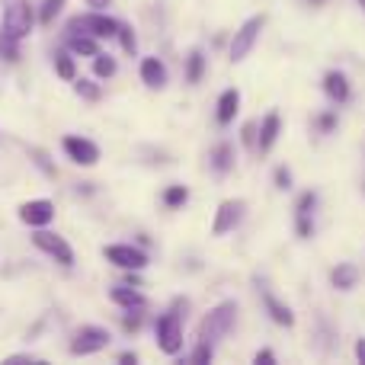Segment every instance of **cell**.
Segmentation results:
<instances>
[{
  "label": "cell",
  "instance_id": "cell-1",
  "mask_svg": "<svg viewBox=\"0 0 365 365\" xmlns=\"http://www.w3.org/2000/svg\"><path fill=\"white\" fill-rule=\"evenodd\" d=\"M234 321H237V304L234 302H218L199 324V340L208 346H218L227 334H231Z\"/></svg>",
  "mask_w": 365,
  "mask_h": 365
},
{
  "label": "cell",
  "instance_id": "cell-2",
  "mask_svg": "<svg viewBox=\"0 0 365 365\" xmlns=\"http://www.w3.org/2000/svg\"><path fill=\"white\" fill-rule=\"evenodd\" d=\"M32 26H36V13H32L29 0H4V23H0V32L16 42L32 36Z\"/></svg>",
  "mask_w": 365,
  "mask_h": 365
},
{
  "label": "cell",
  "instance_id": "cell-3",
  "mask_svg": "<svg viewBox=\"0 0 365 365\" xmlns=\"http://www.w3.org/2000/svg\"><path fill=\"white\" fill-rule=\"evenodd\" d=\"M68 29L71 32H87V36H93V38H115L119 36V19H113L109 13H103V10H90V13H81V16H74L68 23Z\"/></svg>",
  "mask_w": 365,
  "mask_h": 365
},
{
  "label": "cell",
  "instance_id": "cell-4",
  "mask_svg": "<svg viewBox=\"0 0 365 365\" xmlns=\"http://www.w3.org/2000/svg\"><path fill=\"white\" fill-rule=\"evenodd\" d=\"M263 26H266V16H263V13H259V16L244 19V26H240L237 32H234V38H231V48H227V55H231V61H234V64H240L247 55H250L253 48H257V42H259V32H263Z\"/></svg>",
  "mask_w": 365,
  "mask_h": 365
},
{
  "label": "cell",
  "instance_id": "cell-5",
  "mask_svg": "<svg viewBox=\"0 0 365 365\" xmlns=\"http://www.w3.org/2000/svg\"><path fill=\"white\" fill-rule=\"evenodd\" d=\"M154 340H158L160 353H167V356H177L182 349V321L177 311H164V314L158 317V324H154Z\"/></svg>",
  "mask_w": 365,
  "mask_h": 365
},
{
  "label": "cell",
  "instance_id": "cell-6",
  "mask_svg": "<svg viewBox=\"0 0 365 365\" xmlns=\"http://www.w3.org/2000/svg\"><path fill=\"white\" fill-rule=\"evenodd\" d=\"M32 244H36L42 253H48L55 263H61L64 269H71V266H74V250H71V244L61 237V234L48 231V227H36V234H32Z\"/></svg>",
  "mask_w": 365,
  "mask_h": 365
},
{
  "label": "cell",
  "instance_id": "cell-7",
  "mask_svg": "<svg viewBox=\"0 0 365 365\" xmlns=\"http://www.w3.org/2000/svg\"><path fill=\"white\" fill-rule=\"evenodd\" d=\"M109 330L106 327H96V324H87V327H81L74 334V340H71V356H93V353H103V349L109 346Z\"/></svg>",
  "mask_w": 365,
  "mask_h": 365
},
{
  "label": "cell",
  "instance_id": "cell-8",
  "mask_svg": "<svg viewBox=\"0 0 365 365\" xmlns=\"http://www.w3.org/2000/svg\"><path fill=\"white\" fill-rule=\"evenodd\" d=\"M247 215V202L244 199H225L218 208H215V221H212V237H225L234 227L244 221Z\"/></svg>",
  "mask_w": 365,
  "mask_h": 365
},
{
  "label": "cell",
  "instance_id": "cell-9",
  "mask_svg": "<svg viewBox=\"0 0 365 365\" xmlns=\"http://www.w3.org/2000/svg\"><path fill=\"white\" fill-rule=\"evenodd\" d=\"M103 257L125 272H141L148 266V253L132 244H109V247H103Z\"/></svg>",
  "mask_w": 365,
  "mask_h": 365
},
{
  "label": "cell",
  "instance_id": "cell-10",
  "mask_svg": "<svg viewBox=\"0 0 365 365\" xmlns=\"http://www.w3.org/2000/svg\"><path fill=\"white\" fill-rule=\"evenodd\" d=\"M61 148H64V154H68L77 167L100 164V145H96V141H90V138H83V135H64Z\"/></svg>",
  "mask_w": 365,
  "mask_h": 365
},
{
  "label": "cell",
  "instance_id": "cell-11",
  "mask_svg": "<svg viewBox=\"0 0 365 365\" xmlns=\"http://www.w3.org/2000/svg\"><path fill=\"white\" fill-rule=\"evenodd\" d=\"M16 215L26 227H32V231H36V227H48L51 221H55V202L51 199H29L16 208Z\"/></svg>",
  "mask_w": 365,
  "mask_h": 365
},
{
  "label": "cell",
  "instance_id": "cell-12",
  "mask_svg": "<svg viewBox=\"0 0 365 365\" xmlns=\"http://www.w3.org/2000/svg\"><path fill=\"white\" fill-rule=\"evenodd\" d=\"M237 113H240V90L227 87L225 93L218 96V103H215V122H218V125H231V122L237 119Z\"/></svg>",
  "mask_w": 365,
  "mask_h": 365
},
{
  "label": "cell",
  "instance_id": "cell-13",
  "mask_svg": "<svg viewBox=\"0 0 365 365\" xmlns=\"http://www.w3.org/2000/svg\"><path fill=\"white\" fill-rule=\"evenodd\" d=\"M141 83L151 90H164L167 81H170V74H167V64L160 61V58H141Z\"/></svg>",
  "mask_w": 365,
  "mask_h": 365
},
{
  "label": "cell",
  "instance_id": "cell-14",
  "mask_svg": "<svg viewBox=\"0 0 365 365\" xmlns=\"http://www.w3.org/2000/svg\"><path fill=\"white\" fill-rule=\"evenodd\" d=\"M279 135H282V119H279V113L272 109V113H266V119L259 122V141H257V148L259 151H272L276 148V141H279Z\"/></svg>",
  "mask_w": 365,
  "mask_h": 365
},
{
  "label": "cell",
  "instance_id": "cell-15",
  "mask_svg": "<svg viewBox=\"0 0 365 365\" xmlns=\"http://www.w3.org/2000/svg\"><path fill=\"white\" fill-rule=\"evenodd\" d=\"M324 93L334 103H346L349 93H353V90H349V77L343 74V71H327V74H324Z\"/></svg>",
  "mask_w": 365,
  "mask_h": 365
},
{
  "label": "cell",
  "instance_id": "cell-16",
  "mask_svg": "<svg viewBox=\"0 0 365 365\" xmlns=\"http://www.w3.org/2000/svg\"><path fill=\"white\" fill-rule=\"evenodd\" d=\"M109 298H113L115 304H119V308H125V311H132V308H148V298L141 295L138 289H132V285H113V289H109Z\"/></svg>",
  "mask_w": 365,
  "mask_h": 365
},
{
  "label": "cell",
  "instance_id": "cell-17",
  "mask_svg": "<svg viewBox=\"0 0 365 365\" xmlns=\"http://www.w3.org/2000/svg\"><path fill=\"white\" fill-rule=\"evenodd\" d=\"M263 304H266V314L272 317V324H279V327H295V314H292V308L279 302L272 292H263Z\"/></svg>",
  "mask_w": 365,
  "mask_h": 365
},
{
  "label": "cell",
  "instance_id": "cell-18",
  "mask_svg": "<svg viewBox=\"0 0 365 365\" xmlns=\"http://www.w3.org/2000/svg\"><path fill=\"white\" fill-rule=\"evenodd\" d=\"M68 51L77 58H93L100 55V38L87 36V32H71L68 36Z\"/></svg>",
  "mask_w": 365,
  "mask_h": 365
},
{
  "label": "cell",
  "instance_id": "cell-19",
  "mask_svg": "<svg viewBox=\"0 0 365 365\" xmlns=\"http://www.w3.org/2000/svg\"><path fill=\"white\" fill-rule=\"evenodd\" d=\"M330 282H334V289H340V292H353L356 282H359L356 263H336L334 272H330Z\"/></svg>",
  "mask_w": 365,
  "mask_h": 365
},
{
  "label": "cell",
  "instance_id": "cell-20",
  "mask_svg": "<svg viewBox=\"0 0 365 365\" xmlns=\"http://www.w3.org/2000/svg\"><path fill=\"white\" fill-rule=\"evenodd\" d=\"M231 167H234V148L227 145V141H221V145H215V151H212V170L225 177Z\"/></svg>",
  "mask_w": 365,
  "mask_h": 365
},
{
  "label": "cell",
  "instance_id": "cell-21",
  "mask_svg": "<svg viewBox=\"0 0 365 365\" xmlns=\"http://www.w3.org/2000/svg\"><path fill=\"white\" fill-rule=\"evenodd\" d=\"M74 93L81 96V100H87V103H100L103 100V87L96 81H90V77H74Z\"/></svg>",
  "mask_w": 365,
  "mask_h": 365
},
{
  "label": "cell",
  "instance_id": "cell-22",
  "mask_svg": "<svg viewBox=\"0 0 365 365\" xmlns=\"http://www.w3.org/2000/svg\"><path fill=\"white\" fill-rule=\"evenodd\" d=\"M202 77H205V55H202L199 48H192L189 51V58H186V81L199 83Z\"/></svg>",
  "mask_w": 365,
  "mask_h": 365
},
{
  "label": "cell",
  "instance_id": "cell-23",
  "mask_svg": "<svg viewBox=\"0 0 365 365\" xmlns=\"http://www.w3.org/2000/svg\"><path fill=\"white\" fill-rule=\"evenodd\" d=\"M55 74L61 77V81H71V83H74L77 64H74V55H71V51H58V55H55Z\"/></svg>",
  "mask_w": 365,
  "mask_h": 365
},
{
  "label": "cell",
  "instance_id": "cell-24",
  "mask_svg": "<svg viewBox=\"0 0 365 365\" xmlns=\"http://www.w3.org/2000/svg\"><path fill=\"white\" fill-rule=\"evenodd\" d=\"M160 199H164L167 208H182V205L189 202V189L180 186V182H173V186L164 189V195H160Z\"/></svg>",
  "mask_w": 365,
  "mask_h": 365
},
{
  "label": "cell",
  "instance_id": "cell-25",
  "mask_svg": "<svg viewBox=\"0 0 365 365\" xmlns=\"http://www.w3.org/2000/svg\"><path fill=\"white\" fill-rule=\"evenodd\" d=\"M68 6V0H42V6H38V23L42 26H51L55 23V16Z\"/></svg>",
  "mask_w": 365,
  "mask_h": 365
},
{
  "label": "cell",
  "instance_id": "cell-26",
  "mask_svg": "<svg viewBox=\"0 0 365 365\" xmlns=\"http://www.w3.org/2000/svg\"><path fill=\"white\" fill-rule=\"evenodd\" d=\"M93 74L100 77V81H109V77L115 74V58L113 55H93Z\"/></svg>",
  "mask_w": 365,
  "mask_h": 365
},
{
  "label": "cell",
  "instance_id": "cell-27",
  "mask_svg": "<svg viewBox=\"0 0 365 365\" xmlns=\"http://www.w3.org/2000/svg\"><path fill=\"white\" fill-rule=\"evenodd\" d=\"M314 208H317V192H314V189H308V192L298 195L295 215H302V218H311V215H314Z\"/></svg>",
  "mask_w": 365,
  "mask_h": 365
},
{
  "label": "cell",
  "instance_id": "cell-28",
  "mask_svg": "<svg viewBox=\"0 0 365 365\" xmlns=\"http://www.w3.org/2000/svg\"><path fill=\"white\" fill-rule=\"evenodd\" d=\"M122 42V51H125V55H135V51H138V38H135V29L128 23H119V36H115Z\"/></svg>",
  "mask_w": 365,
  "mask_h": 365
},
{
  "label": "cell",
  "instance_id": "cell-29",
  "mask_svg": "<svg viewBox=\"0 0 365 365\" xmlns=\"http://www.w3.org/2000/svg\"><path fill=\"white\" fill-rule=\"evenodd\" d=\"M0 58H6V61H19V42L10 36H4L0 32Z\"/></svg>",
  "mask_w": 365,
  "mask_h": 365
},
{
  "label": "cell",
  "instance_id": "cell-30",
  "mask_svg": "<svg viewBox=\"0 0 365 365\" xmlns=\"http://www.w3.org/2000/svg\"><path fill=\"white\" fill-rule=\"evenodd\" d=\"M215 359V346H208V343H202L199 340V346L192 349V356H189V362H199V365H205V362H212Z\"/></svg>",
  "mask_w": 365,
  "mask_h": 365
},
{
  "label": "cell",
  "instance_id": "cell-31",
  "mask_svg": "<svg viewBox=\"0 0 365 365\" xmlns=\"http://www.w3.org/2000/svg\"><path fill=\"white\" fill-rule=\"evenodd\" d=\"M240 141H244L247 148H257V141H259V125L257 122H247V125L240 128Z\"/></svg>",
  "mask_w": 365,
  "mask_h": 365
},
{
  "label": "cell",
  "instance_id": "cell-32",
  "mask_svg": "<svg viewBox=\"0 0 365 365\" xmlns=\"http://www.w3.org/2000/svg\"><path fill=\"white\" fill-rule=\"evenodd\" d=\"M295 231L298 237H314V218H302V215H295Z\"/></svg>",
  "mask_w": 365,
  "mask_h": 365
},
{
  "label": "cell",
  "instance_id": "cell-33",
  "mask_svg": "<svg viewBox=\"0 0 365 365\" xmlns=\"http://www.w3.org/2000/svg\"><path fill=\"white\" fill-rule=\"evenodd\" d=\"M122 327H125L128 334H138V330H141V314H138V308L125 311V317H122Z\"/></svg>",
  "mask_w": 365,
  "mask_h": 365
},
{
  "label": "cell",
  "instance_id": "cell-34",
  "mask_svg": "<svg viewBox=\"0 0 365 365\" xmlns=\"http://www.w3.org/2000/svg\"><path fill=\"white\" fill-rule=\"evenodd\" d=\"M29 154H32V158H36V167L45 173V177H55V167L48 164V158H45V151H38V148H32Z\"/></svg>",
  "mask_w": 365,
  "mask_h": 365
},
{
  "label": "cell",
  "instance_id": "cell-35",
  "mask_svg": "<svg viewBox=\"0 0 365 365\" xmlns=\"http://www.w3.org/2000/svg\"><path fill=\"white\" fill-rule=\"evenodd\" d=\"M276 189H282V192L292 189V170L289 167H276Z\"/></svg>",
  "mask_w": 365,
  "mask_h": 365
},
{
  "label": "cell",
  "instance_id": "cell-36",
  "mask_svg": "<svg viewBox=\"0 0 365 365\" xmlns=\"http://www.w3.org/2000/svg\"><path fill=\"white\" fill-rule=\"evenodd\" d=\"M317 128H321V132H334V128H336V113L317 115Z\"/></svg>",
  "mask_w": 365,
  "mask_h": 365
},
{
  "label": "cell",
  "instance_id": "cell-37",
  "mask_svg": "<svg viewBox=\"0 0 365 365\" xmlns=\"http://www.w3.org/2000/svg\"><path fill=\"white\" fill-rule=\"evenodd\" d=\"M253 362H263V365H272V362H276V353H269V349H259V353L257 356H253Z\"/></svg>",
  "mask_w": 365,
  "mask_h": 365
},
{
  "label": "cell",
  "instance_id": "cell-38",
  "mask_svg": "<svg viewBox=\"0 0 365 365\" xmlns=\"http://www.w3.org/2000/svg\"><path fill=\"white\" fill-rule=\"evenodd\" d=\"M109 4H113V0H87V6H90V10H106Z\"/></svg>",
  "mask_w": 365,
  "mask_h": 365
},
{
  "label": "cell",
  "instance_id": "cell-39",
  "mask_svg": "<svg viewBox=\"0 0 365 365\" xmlns=\"http://www.w3.org/2000/svg\"><path fill=\"white\" fill-rule=\"evenodd\" d=\"M356 359L365 362V336H362V340H356Z\"/></svg>",
  "mask_w": 365,
  "mask_h": 365
},
{
  "label": "cell",
  "instance_id": "cell-40",
  "mask_svg": "<svg viewBox=\"0 0 365 365\" xmlns=\"http://www.w3.org/2000/svg\"><path fill=\"white\" fill-rule=\"evenodd\" d=\"M119 362H122V365H135V362H138V356H135V353H122Z\"/></svg>",
  "mask_w": 365,
  "mask_h": 365
},
{
  "label": "cell",
  "instance_id": "cell-41",
  "mask_svg": "<svg viewBox=\"0 0 365 365\" xmlns=\"http://www.w3.org/2000/svg\"><path fill=\"white\" fill-rule=\"evenodd\" d=\"M356 4H359V6H362V10H365V0H356Z\"/></svg>",
  "mask_w": 365,
  "mask_h": 365
},
{
  "label": "cell",
  "instance_id": "cell-42",
  "mask_svg": "<svg viewBox=\"0 0 365 365\" xmlns=\"http://www.w3.org/2000/svg\"><path fill=\"white\" fill-rule=\"evenodd\" d=\"M362 189H365V182H362Z\"/></svg>",
  "mask_w": 365,
  "mask_h": 365
}]
</instances>
